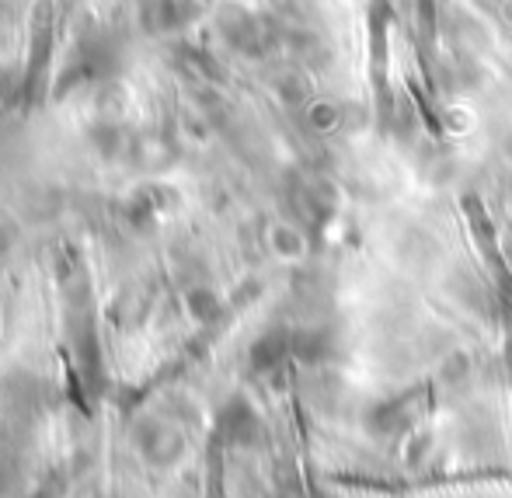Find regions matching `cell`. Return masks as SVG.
<instances>
[{"label":"cell","instance_id":"cell-1","mask_svg":"<svg viewBox=\"0 0 512 498\" xmlns=\"http://www.w3.org/2000/svg\"><path fill=\"white\" fill-rule=\"evenodd\" d=\"M415 398H401V401H391V404H380L377 411H373V429L384 432V436H391V432H401L411 425V418H415Z\"/></svg>","mask_w":512,"mask_h":498},{"label":"cell","instance_id":"cell-2","mask_svg":"<svg viewBox=\"0 0 512 498\" xmlns=\"http://www.w3.org/2000/svg\"><path fill=\"white\" fill-rule=\"evenodd\" d=\"M223 432H227V439H234V443H251L258 432V418L251 415L248 404L237 401L223 411Z\"/></svg>","mask_w":512,"mask_h":498},{"label":"cell","instance_id":"cell-3","mask_svg":"<svg viewBox=\"0 0 512 498\" xmlns=\"http://www.w3.org/2000/svg\"><path fill=\"white\" fill-rule=\"evenodd\" d=\"M286 352H290V335L276 331V335L262 338V342L255 345V366H258V370H269V366H276Z\"/></svg>","mask_w":512,"mask_h":498},{"label":"cell","instance_id":"cell-4","mask_svg":"<svg viewBox=\"0 0 512 498\" xmlns=\"http://www.w3.org/2000/svg\"><path fill=\"white\" fill-rule=\"evenodd\" d=\"M297 352L304 359H324L328 356V338H324L321 331H317V335L314 331H307V335L297 338Z\"/></svg>","mask_w":512,"mask_h":498}]
</instances>
